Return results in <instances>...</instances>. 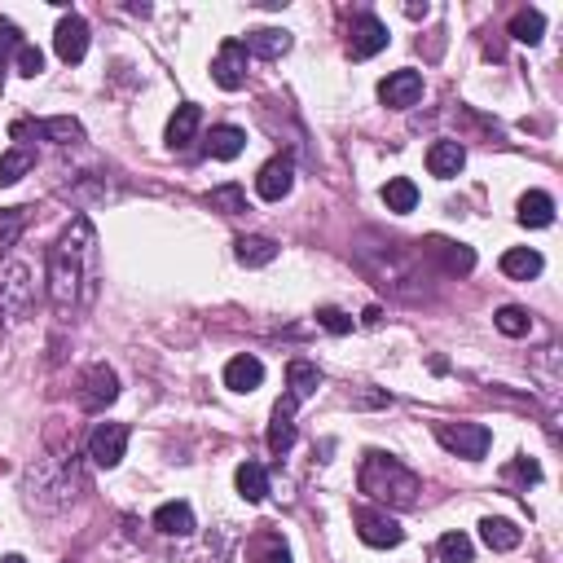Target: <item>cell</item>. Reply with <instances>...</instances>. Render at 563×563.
Masks as SVG:
<instances>
[{
	"mask_svg": "<svg viewBox=\"0 0 563 563\" xmlns=\"http://www.w3.org/2000/svg\"><path fill=\"white\" fill-rule=\"evenodd\" d=\"M97 295V234L88 216H75L49 251V300L62 317L80 313Z\"/></svg>",
	"mask_w": 563,
	"mask_h": 563,
	"instance_id": "cell-1",
	"label": "cell"
},
{
	"mask_svg": "<svg viewBox=\"0 0 563 563\" xmlns=\"http://www.w3.org/2000/svg\"><path fill=\"white\" fill-rule=\"evenodd\" d=\"M357 484H361V493H370L379 506H396V511H405V506L418 502V476L405 467L401 458L379 454V449L366 454Z\"/></svg>",
	"mask_w": 563,
	"mask_h": 563,
	"instance_id": "cell-2",
	"label": "cell"
},
{
	"mask_svg": "<svg viewBox=\"0 0 563 563\" xmlns=\"http://www.w3.org/2000/svg\"><path fill=\"white\" fill-rule=\"evenodd\" d=\"M436 440L449 449V454L476 462V458L489 454L493 432H489V427H480V423H440V427H436Z\"/></svg>",
	"mask_w": 563,
	"mask_h": 563,
	"instance_id": "cell-3",
	"label": "cell"
},
{
	"mask_svg": "<svg viewBox=\"0 0 563 563\" xmlns=\"http://www.w3.org/2000/svg\"><path fill=\"white\" fill-rule=\"evenodd\" d=\"M352 524H357V533H361V542L366 546H401V537H405V528L392 520L388 511H379V506H357L352 511Z\"/></svg>",
	"mask_w": 563,
	"mask_h": 563,
	"instance_id": "cell-4",
	"label": "cell"
},
{
	"mask_svg": "<svg viewBox=\"0 0 563 563\" xmlns=\"http://www.w3.org/2000/svg\"><path fill=\"white\" fill-rule=\"evenodd\" d=\"M383 49H388V27H383L374 14H357V18H352V27H348L352 62H366V58H374V53H383Z\"/></svg>",
	"mask_w": 563,
	"mask_h": 563,
	"instance_id": "cell-5",
	"label": "cell"
},
{
	"mask_svg": "<svg viewBox=\"0 0 563 563\" xmlns=\"http://www.w3.org/2000/svg\"><path fill=\"white\" fill-rule=\"evenodd\" d=\"M124 449H128V427L124 423H97L93 436H88V458L106 471L124 462Z\"/></svg>",
	"mask_w": 563,
	"mask_h": 563,
	"instance_id": "cell-6",
	"label": "cell"
},
{
	"mask_svg": "<svg viewBox=\"0 0 563 563\" xmlns=\"http://www.w3.org/2000/svg\"><path fill=\"white\" fill-rule=\"evenodd\" d=\"M119 396V374L110 370V366H93L84 374V383H80V410L88 414H102L110 401Z\"/></svg>",
	"mask_w": 563,
	"mask_h": 563,
	"instance_id": "cell-7",
	"label": "cell"
},
{
	"mask_svg": "<svg viewBox=\"0 0 563 563\" xmlns=\"http://www.w3.org/2000/svg\"><path fill=\"white\" fill-rule=\"evenodd\" d=\"M212 80L220 88H229V93L247 84V49H242V40H225V44H220V53L212 62Z\"/></svg>",
	"mask_w": 563,
	"mask_h": 563,
	"instance_id": "cell-8",
	"label": "cell"
},
{
	"mask_svg": "<svg viewBox=\"0 0 563 563\" xmlns=\"http://www.w3.org/2000/svg\"><path fill=\"white\" fill-rule=\"evenodd\" d=\"M53 49H58V58L66 66L84 62V53H88V22L80 14H66L58 22V31H53Z\"/></svg>",
	"mask_w": 563,
	"mask_h": 563,
	"instance_id": "cell-9",
	"label": "cell"
},
{
	"mask_svg": "<svg viewBox=\"0 0 563 563\" xmlns=\"http://www.w3.org/2000/svg\"><path fill=\"white\" fill-rule=\"evenodd\" d=\"M291 185H295V163L286 159V154L269 159V163L260 168V176H256V194L269 198V203H282V198L291 194Z\"/></svg>",
	"mask_w": 563,
	"mask_h": 563,
	"instance_id": "cell-10",
	"label": "cell"
},
{
	"mask_svg": "<svg viewBox=\"0 0 563 563\" xmlns=\"http://www.w3.org/2000/svg\"><path fill=\"white\" fill-rule=\"evenodd\" d=\"M31 273L22 269V264H9L5 269V282H0V313L9 317H27L31 308Z\"/></svg>",
	"mask_w": 563,
	"mask_h": 563,
	"instance_id": "cell-11",
	"label": "cell"
},
{
	"mask_svg": "<svg viewBox=\"0 0 563 563\" xmlns=\"http://www.w3.org/2000/svg\"><path fill=\"white\" fill-rule=\"evenodd\" d=\"M423 97V75L418 71H392L388 80L379 84V102L392 106V110H405Z\"/></svg>",
	"mask_w": 563,
	"mask_h": 563,
	"instance_id": "cell-12",
	"label": "cell"
},
{
	"mask_svg": "<svg viewBox=\"0 0 563 563\" xmlns=\"http://www.w3.org/2000/svg\"><path fill=\"white\" fill-rule=\"evenodd\" d=\"M27 132H36V137H49V141H58V146H71V141H84V128L75 124L71 115H58V119H40V124H14V137H27Z\"/></svg>",
	"mask_w": 563,
	"mask_h": 563,
	"instance_id": "cell-13",
	"label": "cell"
},
{
	"mask_svg": "<svg viewBox=\"0 0 563 563\" xmlns=\"http://www.w3.org/2000/svg\"><path fill=\"white\" fill-rule=\"evenodd\" d=\"M462 163H467V150H462V141H432V150H427V172L440 176V181L458 176Z\"/></svg>",
	"mask_w": 563,
	"mask_h": 563,
	"instance_id": "cell-14",
	"label": "cell"
},
{
	"mask_svg": "<svg viewBox=\"0 0 563 563\" xmlns=\"http://www.w3.org/2000/svg\"><path fill=\"white\" fill-rule=\"evenodd\" d=\"M242 49L256 53V58H264V62H278L282 53L291 49V31H282V27H260V31H251Z\"/></svg>",
	"mask_w": 563,
	"mask_h": 563,
	"instance_id": "cell-15",
	"label": "cell"
},
{
	"mask_svg": "<svg viewBox=\"0 0 563 563\" xmlns=\"http://www.w3.org/2000/svg\"><path fill=\"white\" fill-rule=\"evenodd\" d=\"M295 405L300 401H278V410H273V423H269V449L273 454H286V449L295 445Z\"/></svg>",
	"mask_w": 563,
	"mask_h": 563,
	"instance_id": "cell-16",
	"label": "cell"
},
{
	"mask_svg": "<svg viewBox=\"0 0 563 563\" xmlns=\"http://www.w3.org/2000/svg\"><path fill=\"white\" fill-rule=\"evenodd\" d=\"M154 528L168 537H190L194 533V511L190 502H163L159 511H154Z\"/></svg>",
	"mask_w": 563,
	"mask_h": 563,
	"instance_id": "cell-17",
	"label": "cell"
},
{
	"mask_svg": "<svg viewBox=\"0 0 563 563\" xmlns=\"http://www.w3.org/2000/svg\"><path fill=\"white\" fill-rule=\"evenodd\" d=\"M203 146H207V154H212V159H225V163H229V159H238V154L247 150V132L234 128V124H220V128L207 132Z\"/></svg>",
	"mask_w": 563,
	"mask_h": 563,
	"instance_id": "cell-18",
	"label": "cell"
},
{
	"mask_svg": "<svg viewBox=\"0 0 563 563\" xmlns=\"http://www.w3.org/2000/svg\"><path fill=\"white\" fill-rule=\"evenodd\" d=\"M264 383V366L256 357H234L225 366V388L229 392H256Z\"/></svg>",
	"mask_w": 563,
	"mask_h": 563,
	"instance_id": "cell-19",
	"label": "cell"
},
{
	"mask_svg": "<svg viewBox=\"0 0 563 563\" xmlns=\"http://www.w3.org/2000/svg\"><path fill=\"white\" fill-rule=\"evenodd\" d=\"M286 396H291V401H308V396H313L317 388H322V370L313 366V361H291V366H286Z\"/></svg>",
	"mask_w": 563,
	"mask_h": 563,
	"instance_id": "cell-20",
	"label": "cell"
},
{
	"mask_svg": "<svg viewBox=\"0 0 563 563\" xmlns=\"http://www.w3.org/2000/svg\"><path fill=\"white\" fill-rule=\"evenodd\" d=\"M234 256L247 264V269H264V264L278 260V242H269V238H260V234H247V238L234 242Z\"/></svg>",
	"mask_w": 563,
	"mask_h": 563,
	"instance_id": "cell-21",
	"label": "cell"
},
{
	"mask_svg": "<svg viewBox=\"0 0 563 563\" xmlns=\"http://www.w3.org/2000/svg\"><path fill=\"white\" fill-rule=\"evenodd\" d=\"M198 124H203V110H198V106H176V115L168 119V146L172 150H185L194 141Z\"/></svg>",
	"mask_w": 563,
	"mask_h": 563,
	"instance_id": "cell-22",
	"label": "cell"
},
{
	"mask_svg": "<svg viewBox=\"0 0 563 563\" xmlns=\"http://www.w3.org/2000/svg\"><path fill=\"white\" fill-rule=\"evenodd\" d=\"M427 251L440 256L445 273H471V269H476V251L462 247V242H440V238H432V242H427Z\"/></svg>",
	"mask_w": 563,
	"mask_h": 563,
	"instance_id": "cell-23",
	"label": "cell"
},
{
	"mask_svg": "<svg viewBox=\"0 0 563 563\" xmlns=\"http://www.w3.org/2000/svg\"><path fill=\"white\" fill-rule=\"evenodd\" d=\"M31 168H36V150H31V146L5 150V154H0V190H5V185H18Z\"/></svg>",
	"mask_w": 563,
	"mask_h": 563,
	"instance_id": "cell-24",
	"label": "cell"
},
{
	"mask_svg": "<svg viewBox=\"0 0 563 563\" xmlns=\"http://www.w3.org/2000/svg\"><path fill=\"white\" fill-rule=\"evenodd\" d=\"M550 220H555V198H550V194L533 190V194H524V198H520V225H528V229H546Z\"/></svg>",
	"mask_w": 563,
	"mask_h": 563,
	"instance_id": "cell-25",
	"label": "cell"
},
{
	"mask_svg": "<svg viewBox=\"0 0 563 563\" xmlns=\"http://www.w3.org/2000/svg\"><path fill=\"white\" fill-rule=\"evenodd\" d=\"M234 484H238V493L247 502H264V498H269V471H264L260 462H242Z\"/></svg>",
	"mask_w": 563,
	"mask_h": 563,
	"instance_id": "cell-26",
	"label": "cell"
},
{
	"mask_svg": "<svg viewBox=\"0 0 563 563\" xmlns=\"http://www.w3.org/2000/svg\"><path fill=\"white\" fill-rule=\"evenodd\" d=\"M383 203H388V212L405 216L418 207V185L410 181V176H392L388 185H383Z\"/></svg>",
	"mask_w": 563,
	"mask_h": 563,
	"instance_id": "cell-27",
	"label": "cell"
},
{
	"mask_svg": "<svg viewBox=\"0 0 563 563\" xmlns=\"http://www.w3.org/2000/svg\"><path fill=\"white\" fill-rule=\"evenodd\" d=\"M502 273H506V278L528 282V278H537V273H542V256H537L533 247H511L502 256Z\"/></svg>",
	"mask_w": 563,
	"mask_h": 563,
	"instance_id": "cell-28",
	"label": "cell"
},
{
	"mask_svg": "<svg viewBox=\"0 0 563 563\" xmlns=\"http://www.w3.org/2000/svg\"><path fill=\"white\" fill-rule=\"evenodd\" d=\"M251 563H291V550H286L282 533L264 528V533L251 537Z\"/></svg>",
	"mask_w": 563,
	"mask_h": 563,
	"instance_id": "cell-29",
	"label": "cell"
},
{
	"mask_svg": "<svg viewBox=\"0 0 563 563\" xmlns=\"http://www.w3.org/2000/svg\"><path fill=\"white\" fill-rule=\"evenodd\" d=\"M480 537H484V546H489V550H515V546L524 542V533L511 520H484L480 524Z\"/></svg>",
	"mask_w": 563,
	"mask_h": 563,
	"instance_id": "cell-30",
	"label": "cell"
},
{
	"mask_svg": "<svg viewBox=\"0 0 563 563\" xmlns=\"http://www.w3.org/2000/svg\"><path fill=\"white\" fill-rule=\"evenodd\" d=\"M542 31H546L542 9H520V14L511 18V40H520V44H537Z\"/></svg>",
	"mask_w": 563,
	"mask_h": 563,
	"instance_id": "cell-31",
	"label": "cell"
},
{
	"mask_svg": "<svg viewBox=\"0 0 563 563\" xmlns=\"http://www.w3.org/2000/svg\"><path fill=\"white\" fill-rule=\"evenodd\" d=\"M207 207L225 216H242L247 212V194H242V185H220V190L207 194Z\"/></svg>",
	"mask_w": 563,
	"mask_h": 563,
	"instance_id": "cell-32",
	"label": "cell"
},
{
	"mask_svg": "<svg viewBox=\"0 0 563 563\" xmlns=\"http://www.w3.org/2000/svg\"><path fill=\"white\" fill-rule=\"evenodd\" d=\"M22 229H27V207H5V212H0V256L14 251Z\"/></svg>",
	"mask_w": 563,
	"mask_h": 563,
	"instance_id": "cell-33",
	"label": "cell"
},
{
	"mask_svg": "<svg viewBox=\"0 0 563 563\" xmlns=\"http://www.w3.org/2000/svg\"><path fill=\"white\" fill-rule=\"evenodd\" d=\"M493 326H498L502 335H511V339H524L528 330H533V317H528L524 308L506 304V308H498V317H493Z\"/></svg>",
	"mask_w": 563,
	"mask_h": 563,
	"instance_id": "cell-34",
	"label": "cell"
},
{
	"mask_svg": "<svg viewBox=\"0 0 563 563\" xmlns=\"http://www.w3.org/2000/svg\"><path fill=\"white\" fill-rule=\"evenodd\" d=\"M436 550H440V559L445 563H471V542L462 533H445Z\"/></svg>",
	"mask_w": 563,
	"mask_h": 563,
	"instance_id": "cell-35",
	"label": "cell"
},
{
	"mask_svg": "<svg viewBox=\"0 0 563 563\" xmlns=\"http://www.w3.org/2000/svg\"><path fill=\"white\" fill-rule=\"evenodd\" d=\"M40 71H44V53L36 49V44H22V49H18V75H27V80H36Z\"/></svg>",
	"mask_w": 563,
	"mask_h": 563,
	"instance_id": "cell-36",
	"label": "cell"
},
{
	"mask_svg": "<svg viewBox=\"0 0 563 563\" xmlns=\"http://www.w3.org/2000/svg\"><path fill=\"white\" fill-rule=\"evenodd\" d=\"M317 322H322L330 335H348V330H352V317L339 313V308H317Z\"/></svg>",
	"mask_w": 563,
	"mask_h": 563,
	"instance_id": "cell-37",
	"label": "cell"
},
{
	"mask_svg": "<svg viewBox=\"0 0 563 563\" xmlns=\"http://www.w3.org/2000/svg\"><path fill=\"white\" fill-rule=\"evenodd\" d=\"M22 49V40H18V27L9 18H0V71H5V58L9 53H18Z\"/></svg>",
	"mask_w": 563,
	"mask_h": 563,
	"instance_id": "cell-38",
	"label": "cell"
},
{
	"mask_svg": "<svg viewBox=\"0 0 563 563\" xmlns=\"http://www.w3.org/2000/svg\"><path fill=\"white\" fill-rule=\"evenodd\" d=\"M515 471H520L524 480H542V467H537L533 458H520V462H515Z\"/></svg>",
	"mask_w": 563,
	"mask_h": 563,
	"instance_id": "cell-39",
	"label": "cell"
},
{
	"mask_svg": "<svg viewBox=\"0 0 563 563\" xmlns=\"http://www.w3.org/2000/svg\"><path fill=\"white\" fill-rule=\"evenodd\" d=\"M0 563H27V559H22V555H5V559H0Z\"/></svg>",
	"mask_w": 563,
	"mask_h": 563,
	"instance_id": "cell-40",
	"label": "cell"
}]
</instances>
